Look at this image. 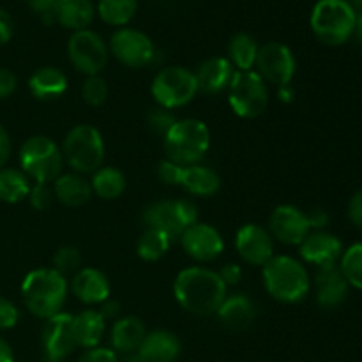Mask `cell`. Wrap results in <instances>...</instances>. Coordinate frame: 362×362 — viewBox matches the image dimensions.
Masks as SVG:
<instances>
[{"mask_svg":"<svg viewBox=\"0 0 362 362\" xmlns=\"http://www.w3.org/2000/svg\"><path fill=\"white\" fill-rule=\"evenodd\" d=\"M228 103L243 119H257L269 105V90L257 71H235L228 85Z\"/></svg>","mask_w":362,"mask_h":362,"instance_id":"cell-8","label":"cell"},{"mask_svg":"<svg viewBox=\"0 0 362 362\" xmlns=\"http://www.w3.org/2000/svg\"><path fill=\"white\" fill-rule=\"evenodd\" d=\"M28 200L35 211H48L55 200V193L49 184H34L28 193Z\"/></svg>","mask_w":362,"mask_h":362,"instance_id":"cell-39","label":"cell"},{"mask_svg":"<svg viewBox=\"0 0 362 362\" xmlns=\"http://www.w3.org/2000/svg\"><path fill=\"white\" fill-rule=\"evenodd\" d=\"M95 18V6L92 0H59L57 23L67 30H85Z\"/></svg>","mask_w":362,"mask_h":362,"instance_id":"cell-28","label":"cell"},{"mask_svg":"<svg viewBox=\"0 0 362 362\" xmlns=\"http://www.w3.org/2000/svg\"><path fill=\"white\" fill-rule=\"evenodd\" d=\"M163 138L166 159L180 166L198 165L211 147V131L198 119L177 120Z\"/></svg>","mask_w":362,"mask_h":362,"instance_id":"cell-5","label":"cell"},{"mask_svg":"<svg viewBox=\"0 0 362 362\" xmlns=\"http://www.w3.org/2000/svg\"><path fill=\"white\" fill-rule=\"evenodd\" d=\"M95 13L112 27H126L138 13V0H99Z\"/></svg>","mask_w":362,"mask_h":362,"instance_id":"cell-32","label":"cell"},{"mask_svg":"<svg viewBox=\"0 0 362 362\" xmlns=\"http://www.w3.org/2000/svg\"><path fill=\"white\" fill-rule=\"evenodd\" d=\"M182 170L184 166L177 165V163L170 161V159H163L158 165V177L161 182L168 184V186H179Z\"/></svg>","mask_w":362,"mask_h":362,"instance_id":"cell-41","label":"cell"},{"mask_svg":"<svg viewBox=\"0 0 362 362\" xmlns=\"http://www.w3.org/2000/svg\"><path fill=\"white\" fill-rule=\"evenodd\" d=\"M81 98L88 106H103L108 99V83L103 76L95 74V76L85 78L83 85H81Z\"/></svg>","mask_w":362,"mask_h":362,"instance_id":"cell-36","label":"cell"},{"mask_svg":"<svg viewBox=\"0 0 362 362\" xmlns=\"http://www.w3.org/2000/svg\"><path fill=\"white\" fill-rule=\"evenodd\" d=\"M27 2H28V0H27Z\"/></svg>","mask_w":362,"mask_h":362,"instance_id":"cell-56","label":"cell"},{"mask_svg":"<svg viewBox=\"0 0 362 362\" xmlns=\"http://www.w3.org/2000/svg\"><path fill=\"white\" fill-rule=\"evenodd\" d=\"M264 285L272 299L285 304H297L306 299L311 279L303 262L288 255H274L264 265Z\"/></svg>","mask_w":362,"mask_h":362,"instance_id":"cell-3","label":"cell"},{"mask_svg":"<svg viewBox=\"0 0 362 362\" xmlns=\"http://www.w3.org/2000/svg\"><path fill=\"white\" fill-rule=\"evenodd\" d=\"M28 90L35 99H57L67 90V76L62 69L53 66L41 67L28 80Z\"/></svg>","mask_w":362,"mask_h":362,"instance_id":"cell-27","label":"cell"},{"mask_svg":"<svg viewBox=\"0 0 362 362\" xmlns=\"http://www.w3.org/2000/svg\"><path fill=\"white\" fill-rule=\"evenodd\" d=\"M20 168L35 184H52L62 175V148L48 136H32L20 148Z\"/></svg>","mask_w":362,"mask_h":362,"instance_id":"cell-6","label":"cell"},{"mask_svg":"<svg viewBox=\"0 0 362 362\" xmlns=\"http://www.w3.org/2000/svg\"><path fill=\"white\" fill-rule=\"evenodd\" d=\"M219 278L223 279V283H225L226 286H235L239 285L240 281H243V269L239 267L237 264H226L223 265L221 271L218 272Z\"/></svg>","mask_w":362,"mask_h":362,"instance_id":"cell-46","label":"cell"},{"mask_svg":"<svg viewBox=\"0 0 362 362\" xmlns=\"http://www.w3.org/2000/svg\"><path fill=\"white\" fill-rule=\"evenodd\" d=\"M343 244L332 233L318 230L310 232L306 239L300 243L299 253L300 258L315 267H327V265L339 264V258L343 255Z\"/></svg>","mask_w":362,"mask_h":362,"instance_id":"cell-18","label":"cell"},{"mask_svg":"<svg viewBox=\"0 0 362 362\" xmlns=\"http://www.w3.org/2000/svg\"><path fill=\"white\" fill-rule=\"evenodd\" d=\"M90 186L92 193L103 200H115L126 189V177L115 166H101L92 175Z\"/></svg>","mask_w":362,"mask_h":362,"instance_id":"cell-30","label":"cell"},{"mask_svg":"<svg viewBox=\"0 0 362 362\" xmlns=\"http://www.w3.org/2000/svg\"><path fill=\"white\" fill-rule=\"evenodd\" d=\"M180 244L187 257L197 262H212L225 250V240L218 228L207 223H194L180 235Z\"/></svg>","mask_w":362,"mask_h":362,"instance_id":"cell-17","label":"cell"},{"mask_svg":"<svg viewBox=\"0 0 362 362\" xmlns=\"http://www.w3.org/2000/svg\"><path fill=\"white\" fill-rule=\"evenodd\" d=\"M73 331L76 346L83 350L95 349L106 332V320L98 310H83L73 315Z\"/></svg>","mask_w":362,"mask_h":362,"instance_id":"cell-25","label":"cell"},{"mask_svg":"<svg viewBox=\"0 0 362 362\" xmlns=\"http://www.w3.org/2000/svg\"><path fill=\"white\" fill-rule=\"evenodd\" d=\"M64 163L76 173H94L105 161V141L101 133L90 124L74 126L62 144Z\"/></svg>","mask_w":362,"mask_h":362,"instance_id":"cell-7","label":"cell"},{"mask_svg":"<svg viewBox=\"0 0 362 362\" xmlns=\"http://www.w3.org/2000/svg\"><path fill=\"white\" fill-rule=\"evenodd\" d=\"M172 243L173 240L166 233L159 232L156 228H147L138 239V257L145 262H158L159 258L168 253Z\"/></svg>","mask_w":362,"mask_h":362,"instance_id":"cell-34","label":"cell"},{"mask_svg":"<svg viewBox=\"0 0 362 362\" xmlns=\"http://www.w3.org/2000/svg\"><path fill=\"white\" fill-rule=\"evenodd\" d=\"M30 179L18 168H0V200L6 204H18L28 198Z\"/></svg>","mask_w":362,"mask_h":362,"instance_id":"cell-33","label":"cell"},{"mask_svg":"<svg viewBox=\"0 0 362 362\" xmlns=\"http://www.w3.org/2000/svg\"><path fill=\"white\" fill-rule=\"evenodd\" d=\"M315 288H317V304L325 311L336 310L349 297L350 285L346 283L338 264L318 267L315 274Z\"/></svg>","mask_w":362,"mask_h":362,"instance_id":"cell-19","label":"cell"},{"mask_svg":"<svg viewBox=\"0 0 362 362\" xmlns=\"http://www.w3.org/2000/svg\"><path fill=\"white\" fill-rule=\"evenodd\" d=\"M53 193L60 204L67 207H80L87 204L92 197L90 180L85 179L81 173H62L53 182Z\"/></svg>","mask_w":362,"mask_h":362,"instance_id":"cell-26","label":"cell"},{"mask_svg":"<svg viewBox=\"0 0 362 362\" xmlns=\"http://www.w3.org/2000/svg\"><path fill=\"white\" fill-rule=\"evenodd\" d=\"M269 232L272 239H278L286 246H300L311 232L308 214L293 205H279L269 218Z\"/></svg>","mask_w":362,"mask_h":362,"instance_id":"cell-15","label":"cell"},{"mask_svg":"<svg viewBox=\"0 0 362 362\" xmlns=\"http://www.w3.org/2000/svg\"><path fill=\"white\" fill-rule=\"evenodd\" d=\"M119 356V362H144L141 361L140 354L129 352V354H117Z\"/></svg>","mask_w":362,"mask_h":362,"instance_id":"cell-53","label":"cell"},{"mask_svg":"<svg viewBox=\"0 0 362 362\" xmlns=\"http://www.w3.org/2000/svg\"><path fill=\"white\" fill-rule=\"evenodd\" d=\"M41 345L45 357L62 361L74 352L76 339L73 331V315L59 313L45 320L41 331Z\"/></svg>","mask_w":362,"mask_h":362,"instance_id":"cell-16","label":"cell"},{"mask_svg":"<svg viewBox=\"0 0 362 362\" xmlns=\"http://www.w3.org/2000/svg\"><path fill=\"white\" fill-rule=\"evenodd\" d=\"M144 362H177L180 356V341L170 331H152L147 332L140 350Z\"/></svg>","mask_w":362,"mask_h":362,"instance_id":"cell-22","label":"cell"},{"mask_svg":"<svg viewBox=\"0 0 362 362\" xmlns=\"http://www.w3.org/2000/svg\"><path fill=\"white\" fill-rule=\"evenodd\" d=\"M71 290L87 306L103 304L110 299V281L105 272L98 271L94 267H85L74 274L71 281Z\"/></svg>","mask_w":362,"mask_h":362,"instance_id":"cell-20","label":"cell"},{"mask_svg":"<svg viewBox=\"0 0 362 362\" xmlns=\"http://www.w3.org/2000/svg\"><path fill=\"white\" fill-rule=\"evenodd\" d=\"M198 219L197 205L187 200H165L148 205L144 212L147 228L166 233L172 240L180 239L184 232Z\"/></svg>","mask_w":362,"mask_h":362,"instance_id":"cell-10","label":"cell"},{"mask_svg":"<svg viewBox=\"0 0 362 362\" xmlns=\"http://www.w3.org/2000/svg\"><path fill=\"white\" fill-rule=\"evenodd\" d=\"M152 95L161 108H182L198 94L194 73L187 67L170 66L159 71L152 81Z\"/></svg>","mask_w":362,"mask_h":362,"instance_id":"cell-9","label":"cell"},{"mask_svg":"<svg viewBox=\"0 0 362 362\" xmlns=\"http://www.w3.org/2000/svg\"><path fill=\"white\" fill-rule=\"evenodd\" d=\"M235 74V67L225 57H212L202 62L194 71L198 83V92L204 94H219L226 90Z\"/></svg>","mask_w":362,"mask_h":362,"instance_id":"cell-21","label":"cell"},{"mask_svg":"<svg viewBox=\"0 0 362 362\" xmlns=\"http://www.w3.org/2000/svg\"><path fill=\"white\" fill-rule=\"evenodd\" d=\"M216 315L232 331H244L257 318V306L244 293H233V296H226Z\"/></svg>","mask_w":362,"mask_h":362,"instance_id":"cell-23","label":"cell"},{"mask_svg":"<svg viewBox=\"0 0 362 362\" xmlns=\"http://www.w3.org/2000/svg\"><path fill=\"white\" fill-rule=\"evenodd\" d=\"M16 87V74L13 71L6 69V67H0V99H7L9 95H13Z\"/></svg>","mask_w":362,"mask_h":362,"instance_id":"cell-45","label":"cell"},{"mask_svg":"<svg viewBox=\"0 0 362 362\" xmlns=\"http://www.w3.org/2000/svg\"><path fill=\"white\" fill-rule=\"evenodd\" d=\"M278 99L281 103H292L296 99V90L292 88V85H283L278 87Z\"/></svg>","mask_w":362,"mask_h":362,"instance_id":"cell-52","label":"cell"},{"mask_svg":"<svg viewBox=\"0 0 362 362\" xmlns=\"http://www.w3.org/2000/svg\"><path fill=\"white\" fill-rule=\"evenodd\" d=\"M13 32H14V23H13V18L11 14L7 13L6 9L0 7V46L7 45L13 37Z\"/></svg>","mask_w":362,"mask_h":362,"instance_id":"cell-47","label":"cell"},{"mask_svg":"<svg viewBox=\"0 0 362 362\" xmlns=\"http://www.w3.org/2000/svg\"><path fill=\"white\" fill-rule=\"evenodd\" d=\"M78 362H119V356L115 350L106 346H95V349L85 350Z\"/></svg>","mask_w":362,"mask_h":362,"instance_id":"cell-43","label":"cell"},{"mask_svg":"<svg viewBox=\"0 0 362 362\" xmlns=\"http://www.w3.org/2000/svg\"><path fill=\"white\" fill-rule=\"evenodd\" d=\"M338 265L346 283L354 288L362 290V243L354 244L349 250L343 251Z\"/></svg>","mask_w":362,"mask_h":362,"instance_id":"cell-35","label":"cell"},{"mask_svg":"<svg viewBox=\"0 0 362 362\" xmlns=\"http://www.w3.org/2000/svg\"><path fill=\"white\" fill-rule=\"evenodd\" d=\"M179 186L197 197H212L221 187V179L214 170L198 163V165L184 166Z\"/></svg>","mask_w":362,"mask_h":362,"instance_id":"cell-29","label":"cell"},{"mask_svg":"<svg viewBox=\"0 0 362 362\" xmlns=\"http://www.w3.org/2000/svg\"><path fill=\"white\" fill-rule=\"evenodd\" d=\"M0 362H16L14 361L13 349H11L9 343L4 338H0Z\"/></svg>","mask_w":362,"mask_h":362,"instance_id":"cell-51","label":"cell"},{"mask_svg":"<svg viewBox=\"0 0 362 362\" xmlns=\"http://www.w3.org/2000/svg\"><path fill=\"white\" fill-rule=\"evenodd\" d=\"M57 4L59 0H28V7L41 18L45 25L57 23Z\"/></svg>","mask_w":362,"mask_h":362,"instance_id":"cell-40","label":"cell"},{"mask_svg":"<svg viewBox=\"0 0 362 362\" xmlns=\"http://www.w3.org/2000/svg\"><path fill=\"white\" fill-rule=\"evenodd\" d=\"M349 2H350V6L354 7V9L361 11V13H362V0H349Z\"/></svg>","mask_w":362,"mask_h":362,"instance_id":"cell-55","label":"cell"},{"mask_svg":"<svg viewBox=\"0 0 362 362\" xmlns=\"http://www.w3.org/2000/svg\"><path fill=\"white\" fill-rule=\"evenodd\" d=\"M108 48L122 66L131 69L148 66L156 57L154 42L151 41V37L145 32L129 27H122L113 32Z\"/></svg>","mask_w":362,"mask_h":362,"instance_id":"cell-12","label":"cell"},{"mask_svg":"<svg viewBox=\"0 0 362 362\" xmlns=\"http://www.w3.org/2000/svg\"><path fill=\"white\" fill-rule=\"evenodd\" d=\"M173 296L186 311L207 317L218 313L219 306L228 296V286L216 271L207 267H187L177 274Z\"/></svg>","mask_w":362,"mask_h":362,"instance_id":"cell-1","label":"cell"},{"mask_svg":"<svg viewBox=\"0 0 362 362\" xmlns=\"http://www.w3.org/2000/svg\"><path fill=\"white\" fill-rule=\"evenodd\" d=\"M235 247L246 264L264 267L274 257V239L271 232L257 223L240 226L235 235Z\"/></svg>","mask_w":362,"mask_h":362,"instance_id":"cell-14","label":"cell"},{"mask_svg":"<svg viewBox=\"0 0 362 362\" xmlns=\"http://www.w3.org/2000/svg\"><path fill=\"white\" fill-rule=\"evenodd\" d=\"M20 320V311L9 299L0 296V329H13Z\"/></svg>","mask_w":362,"mask_h":362,"instance_id":"cell-42","label":"cell"},{"mask_svg":"<svg viewBox=\"0 0 362 362\" xmlns=\"http://www.w3.org/2000/svg\"><path fill=\"white\" fill-rule=\"evenodd\" d=\"M67 57L76 71L85 76H95L106 67L110 59V48L98 32L85 28L73 32L67 41Z\"/></svg>","mask_w":362,"mask_h":362,"instance_id":"cell-11","label":"cell"},{"mask_svg":"<svg viewBox=\"0 0 362 362\" xmlns=\"http://www.w3.org/2000/svg\"><path fill=\"white\" fill-rule=\"evenodd\" d=\"M145 336H147V329H145L144 322L136 317H124L113 324L112 334V350L117 354H129L138 352L144 343Z\"/></svg>","mask_w":362,"mask_h":362,"instance_id":"cell-24","label":"cell"},{"mask_svg":"<svg viewBox=\"0 0 362 362\" xmlns=\"http://www.w3.org/2000/svg\"><path fill=\"white\" fill-rule=\"evenodd\" d=\"M11 154V138L9 133L6 131V127L0 124V168H4V165L7 163Z\"/></svg>","mask_w":362,"mask_h":362,"instance_id":"cell-49","label":"cell"},{"mask_svg":"<svg viewBox=\"0 0 362 362\" xmlns=\"http://www.w3.org/2000/svg\"><path fill=\"white\" fill-rule=\"evenodd\" d=\"M354 35H356V37H357V41L362 42V13L357 14L356 28H354Z\"/></svg>","mask_w":362,"mask_h":362,"instance_id":"cell-54","label":"cell"},{"mask_svg":"<svg viewBox=\"0 0 362 362\" xmlns=\"http://www.w3.org/2000/svg\"><path fill=\"white\" fill-rule=\"evenodd\" d=\"M255 67L262 80L269 81L276 87H283V85H290L292 78L296 76L297 62L288 46L278 41H271L260 46Z\"/></svg>","mask_w":362,"mask_h":362,"instance_id":"cell-13","label":"cell"},{"mask_svg":"<svg viewBox=\"0 0 362 362\" xmlns=\"http://www.w3.org/2000/svg\"><path fill=\"white\" fill-rule=\"evenodd\" d=\"M98 311L103 315V318H105L106 322L113 320V318L120 313V304L117 303V300L108 299L101 304V310H98Z\"/></svg>","mask_w":362,"mask_h":362,"instance_id":"cell-50","label":"cell"},{"mask_svg":"<svg viewBox=\"0 0 362 362\" xmlns=\"http://www.w3.org/2000/svg\"><path fill=\"white\" fill-rule=\"evenodd\" d=\"M308 221H310V228L313 232H318V230H324L329 223V214L324 211V209H313V211L306 212Z\"/></svg>","mask_w":362,"mask_h":362,"instance_id":"cell-48","label":"cell"},{"mask_svg":"<svg viewBox=\"0 0 362 362\" xmlns=\"http://www.w3.org/2000/svg\"><path fill=\"white\" fill-rule=\"evenodd\" d=\"M346 212H349L350 223H352L356 228L362 230V189L356 191V193L352 194Z\"/></svg>","mask_w":362,"mask_h":362,"instance_id":"cell-44","label":"cell"},{"mask_svg":"<svg viewBox=\"0 0 362 362\" xmlns=\"http://www.w3.org/2000/svg\"><path fill=\"white\" fill-rule=\"evenodd\" d=\"M25 308L34 317L48 320L62 313L67 299V281L55 269H35L21 283Z\"/></svg>","mask_w":362,"mask_h":362,"instance_id":"cell-2","label":"cell"},{"mask_svg":"<svg viewBox=\"0 0 362 362\" xmlns=\"http://www.w3.org/2000/svg\"><path fill=\"white\" fill-rule=\"evenodd\" d=\"M357 11L349 0H318L311 9L310 25L315 37L327 46H341L354 35Z\"/></svg>","mask_w":362,"mask_h":362,"instance_id":"cell-4","label":"cell"},{"mask_svg":"<svg viewBox=\"0 0 362 362\" xmlns=\"http://www.w3.org/2000/svg\"><path fill=\"white\" fill-rule=\"evenodd\" d=\"M147 122L154 133L165 136V134L170 131V127L177 122V119H175V115L170 112V110L161 108V106H159V108H154L148 112Z\"/></svg>","mask_w":362,"mask_h":362,"instance_id":"cell-38","label":"cell"},{"mask_svg":"<svg viewBox=\"0 0 362 362\" xmlns=\"http://www.w3.org/2000/svg\"><path fill=\"white\" fill-rule=\"evenodd\" d=\"M258 42L246 32H239L228 42V60L235 71H251L258 55Z\"/></svg>","mask_w":362,"mask_h":362,"instance_id":"cell-31","label":"cell"},{"mask_svg":"<svg viewBox=\"0 0 362 362\" xmlns=\"http://www.w3.org/2000/svg\"><path fill=\"white\" fill-rule=\"evenodd\" d=\"M57 272L66 278L69 274H76L81 269V255L76 247L73 246H64L53 257V267Z\"/></svg>","mask_w":362,"mask_h":362,"instance_id":"cell-37","label":"cell"}]
</instances>
